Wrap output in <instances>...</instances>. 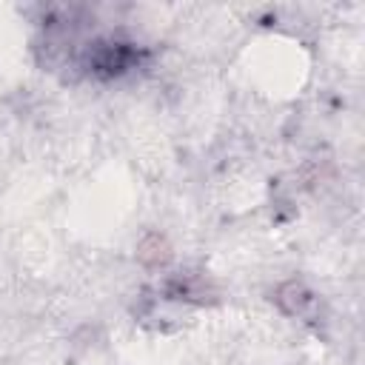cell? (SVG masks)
Segmentation results:
<instances>
[]
</instances>
